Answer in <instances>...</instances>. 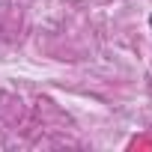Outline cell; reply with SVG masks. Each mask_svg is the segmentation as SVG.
Wrapping results in <instances>:
<instances>
[{
  "instance_id": "obj_1",
  "label": "cell",
  "mask_w": 152,
  "mask_h": 152,
  "mask_svg": "<svg viewBox=\"0 0 152 152\" xmlns=\"http://www.w3.org/2000/svg\"><path fill=\"white\" fill-rule=\"evenodd\" d=\"M149 27H152V15H149Z\"/></svg>"
}]
</instances>
